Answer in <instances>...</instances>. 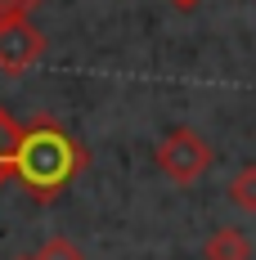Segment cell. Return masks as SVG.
I'll use <instances>...</instances> for the list:
<instances>
[{
	"mask_svg": "<svg viewBox=\"0 0 256 260\" xmlns=\"http://www.w3.org/2000/svg\"><path fill=\"white\" fill-rule=\"evenodd\" d=\"M90 166V153L81 148L68 130L50 117H32L18 126V148H14V175L36 202H54L68 184Z\"/></svg>",
	"mask_w": 256,
	"mask_h": 260,
	"instance_id": "cell-1",
	"label": "cell"
},
{
	"mask_svg": "<svg viewBox=\"0 0 256 260\" xmlns=\"http://www.w3.org/2000/svg\"><path fill=\"white\" fill-rule=\"evenodd\" d=\"M153 161L162 166V175H166V180L193 184L198 175H207V166H211L216 157H211V148H207V139L198 135V130L176 126V130H166V139L157 144Z\"/></svg>",
	"mask_w": 256,
	"mask_h": 260,
	"instance_id": "cell-2",
	"label": "cell"
},
{
	"mask_svg": "<svg viewBox=\"0 0 256 260\" xmlns=\"http://www.w3.org/2000/svg\"><path fill=\"white\" fill-rule=\"evenodd\" d=\"M41 54H45V36L27 23L23 14L0 18V72L5 77H23Z\"/></svg>",
	"mask_w": 256,
	"mask_h": 260,
	"instance_id": "cell-3",
	"label": "cell"
},
{
	"mask_svg": "<svg viewBox=\"0 0 256 260\" xmlns=\"http://www.w3.org/2000/svg\"><path fill=\"white\" fill-rule=\"evenodd\" d=\"M252 242L243 238V229H216L203 247V260H247Z\"/></svg>",
	"mask_w": 256,
	"mask_h": 260,
	"instance_id": "cell-4",
	"label": "cell"
},
{
	"mask_svg": "<svg viewBox=\"0 0 256 260\" xmlns=\"http://www.w3.org/2000/svg\"><path fill=\"white\" fill-rule=\"evenodd\" d=\"M230 202L243 211V215H256V166H243L230 180Z\"/></svg>",
	"mask_w": 256,
	"mask_h": 260,
	"instance_id": "cell-5",
	"label": "cell"
},
{
	"mask_svg": "<svg viewBox=\"0 0 256 260\" xmlns=\"http://www.w3.org/2000/svg\"><path fill=\"white\" fill-rule=\"evenodd\" d=\"M14 148H18V121L0 108V184L14 175Z\"/></svg>",
	"mask_w": 256,
	"mask_h": 260,
	"instance_id": "cell-6",
	"label": "cell"
},
{
	"mask_svg": "<svg viewBox=\"0 0 256 260\" xmlns=\"http://www.w3.org/2000/svg\"><path fill=\"white\" fill-rule=\"evenodd\" d=\"M32 260H86V256H81V247H72L68 238H50Z\"/></svg>",
	"mask_w": 256,
	"mask_h": 260,
	"instance_id": "cell-7",
	"label": "cell"
},
{
	"mask_svg": "<svg viewBox=\"0 0 256 260\" xmlns=\"http://www.w3.org/2000/svg\"><path fill=\"white\" fill-rule=\"evenodd\" d=\"M41 0H0V18H14V14H27V9H36Z\"/></svg>",
	"mask_w": 256,
	"mask_h": 260,
	"instance_id": "cell-8",
	"label": "cell"
},
{
	"mask_svg": "<svg viewBox=\"0 0 256 260\" xmlns=\"http://www.w3.org/2000/svg\"><path fill=\"white\" fill-rule=\"evenodd\" d=\"M171 5H180V9H193V5H198V0H171Z\"/></svg>",
	"mask_w": 256,
	"mask_h": 260,
	"instance_id": "cell-9",
	"label": "cell"
}]
</instances>
